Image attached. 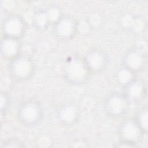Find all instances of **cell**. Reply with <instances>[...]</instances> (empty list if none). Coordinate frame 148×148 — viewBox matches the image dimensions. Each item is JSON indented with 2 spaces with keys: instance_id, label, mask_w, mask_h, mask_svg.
I'll return each instance as SVG.
<instances>
[{
  "instance_id": "5b68a950",
  "label": "cell",
  "mask_w": 148,
  "mask_h": 148,
  "mask_svg": "<svg viewBox=\"0 0 148 148\" xmlns=\"http://www.w3.org/2000/svg\"><path fill=\"white\" fill-rule=\"evenodd\" d=\"M10 65L12 75L16 79H27L33 73L34 65L32 61L28 57H19L15 58Z\"/></svg>"
},
{
  "instance_id": "7c38bea8",
  "label": "cell",
  "mask_w": 148,
  "mask_h": 148,
  "mask_svg": "<svg viewBox=\"0 0 148 148\" xmlns=\"http://www.w3.org/2000/svg\"><path fill=\"white\" fill-rule=\"evenodd\" d=\"M2 42V51L5 57H13L17 54L20 47L18 39L6 36Z\"/></svg>"
},
{
  "instance_id": "30bf717a",
  "label": "cell",
  "mask_w": 148,
  "mask_h": 148,
  "mask_svg": "<svg viewBox=\"0 0 148 148\" xmlns=\"http://www.w3.org/2000/svg\"><path fill=\"white\" fill-rule=\"evenodd\" d=\"M4 29L7 36L18 39L24 32V22L18 16L8 17L5 23Z\"/></svg>"
},
{
  "instance_id": "4fadbf2b",
  "label": "cell",
  "mask_w": 148,
  "mask_h": 148,
  "mask_svg": "<svg viewBox=\"0 0 148 148\" xmlns=\"http://www.w3.org/2000/svg\"><path fill=\"white\" fill-rule=\"evenodd\" d=\"M147 111L146 106L140 108L137 111L134 119L143 133L147 132Z\"/></svg>"
},
{
  "instance_id": "52a82bcc",
  "label": "cell",
  "mask_w": 148,
  "mask_h": 148,
  "mask_svg": "<svg viewBox=\"0 0 148 148\" xmlns=\"http://www.w3.org/2000/svg\"><path fill=\"white\" fill-rule=\"evenodd\" d=\"M146 63V57L145 54L138 49L130 50L126 54L124 58V66L134 73L144 68Z\"/></svg>"
},
{
  "instance_id": "7a4b0ae2",
  "label": "cell",
  "mask_w": 148,
  "mask_h": 148,
  "mask_svg": "<svg viewBox=\"0 0 148 148\" xmlns=\"http://www.w3.org/2000/svg\"><path fill=\"white\" fill-rule=\"evenodd\" d=\"M20 121L27 126L38 124L43 116L40 104L36 101H27L23 103L18 110Z\"/></svg>"
},
{
  "instance_id": "ba28073f",
  "label": "cell",
  "mask_w": 148,
  "mask_h": 148,
  "mask_svg": "<svg viewBox=\"0 0 148 148\" xmlns=\"http://www.w3.org/2000/svg\"><path fill=\"white\" fill-rule=\"evenodd\" d=\"M56 23L54 32L58 36L62 39L71 38L77 28L76 22L69 17L61 18Z\"/></svg>"
},
{
  "instance_id": "277c9868",
  "label": "cell",
  "mask_w": 148,
  "mask_h": 148,
  "mask_svg": "<svg viewBox=\"0 0 148 148\" xmlns=\"http://www.w3.org/2000/svg\"><path fill=\"white\" fill-rule=\"evenodd\" d=\"M129 103L124 95L116 93L108 97L105 101V108L112 116H120L127 112Z\"/></svg>"
},
{
  "instance_id": "8992f818",
  "label": "cell",
  "mask_w": 148,
  "mask_h": 148,
  "mask_svg": "<svg viewBox=\"0 0 148 148\" xmlns=\"http://www.w3.org/2000/svg\"><path fill=\"white\" fill-rule=\"evenodd\" d=\"M146 94V87L144 82L134 79L125 85L124 95L130 102H138L143 99Z\"/></svg>"
},
{
  "instance_id": "6da1fadb",
  "label": "cell",
  "mask_w": 148,
  "mask_h": 148,
  "mask_svg": "<svg viewBox=\"0 0 148 148\" xmlns=\"http://www.w3.org/2000/svg\"><path fill=\"white\" fill-rule=\"evenodd\" d=\"M63 71L66 80L73 84H80L86 80L90 70L84 60L77 56H73L65 61Z\"/></svg>"
},
{
  "instance_id": "9c48e42d",
  "label": "cell",
  "mask_w": 148,
  "mask_h": 148,
  "mask_svg": "<svg viewBox=\"0 0 148 148\" xmlns=\"http://www.w3.org/2000/svg\"><path fill=\"white\" fill-rule=\"evenodd\" d=\"M84 61L90 71L98 72L105 67L107 58L102 51L92 50L87 54Z\"/></svg>"
},
{
  "instance_id": "3957f363",
  "label": "cell",
  "mask_w": 148,
  "mask_h": 148,
  "mask_svg": "<svg viewBox=\"0 0 148 148\" xmlns=\"http://www.w3.org/2000/svg\"><path fill=\"white\" fill-rule=\"evenodd\" d=\"M143 134L134 119L125 120L120 126L119 135L121 141L135 146Z\"/></svg>"
},
{
  "instance_id": "5bb4252c",
  "label": "cell",
  "mask_w": 148,
  "mask_h": 148,
  "mask_svg": "<svg viewBox=\"0 0 148 148\" xmlns=\"http://www.w3.org/2000/svg\"><path fill=\"white\" fill-rule=\"evenodd\" d=\"M135 73L127 68L125 66H124L120 69L117 73V79L119 81L125 86L129 83L130 82L133 80L134 79Z\"/></svg>"
},
{
  "instance_id": "9a60e30c",
  "label": "cell",
  "mask_w": 148,
  "mask_h": 148,
  "mask_svg": "<svg viewBox=\"0 0 148 148\" xmlns=\"http://www.w3.org/2000/svg\"><path fill=\"white\" fill-rule=\"evenodd\" d=\"M2 147H24L23 143L19 140L16 139H12L8 140L2 143Z\"/></svg>"
},
{
  "instance_id": "8fae6325",
  "label": "cell",
  "mask_w": 148,
  "mask_h": 148,
  "mask_svg": "<svg viewBox=\"0 0 148 148\" xmlns=\"http://www.w3.org/2000/svg\"><path fill=\"white\" fill-rule=\"evenodd\" d=\"M58 116L64 124L69 125L75 123L78 117V112L73 105L65 104L60 109Z\"/></svg>"
}]
</instances>
